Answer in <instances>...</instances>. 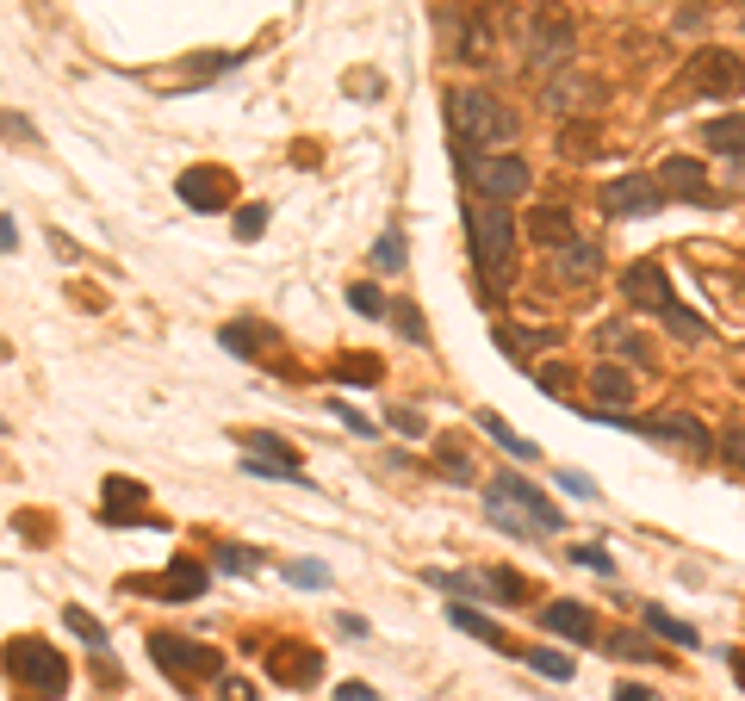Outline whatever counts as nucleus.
<instances>
[{
  "label": "nucleus",
  "mask_w": 745,
  "mask_h": 701,
  "mask_svg": "<svg viewBox=\"0 0 745 701\" xmlns=\"http://www.w3.org/2000/svg\"><path fill=\"white\" fill-rule=\"evenodd\" d=\"M243 447H248V459H273V466H292V472H299V447L280 441V435H268V429H248Z\"/></svg>",
  "instance_id": "obj_21"
},
{
  "label": "nucleus",
  "mask_w": 745,
  "mask_h": 701,
  "mask_svg": "<svg viewBox=\"0 0 745 701\" xmlns=\"http://www.w3.org/2000/svg\"><path fill=\"white\" fill-rule=\"evenodd\" d=\"M540 621L554 627V633H566V640H596V615L584 603H547Z\"/></svg>",
  "instance_id": "obj_20"
},
{
  "label": "nucleus",
  "mask_w": 745,
  "mask_h": 701,
  "mask_svg": "<svg viewBox=\"0 0 745 701\" xmlns=\"http://www.w3.org/2000/svg\"><path fill=\"white\" fill-rule=\"evenodd\" d=\"M218 696H224V701H255V689H248L243 677H224V689H218Z\"/></svg>",
  "instance_id": "obj_49"
},
{
  "label": "nucleus",
  "mask_w": 745,
  "mask_h": 701,
  "mask_svg": "<svg viewBox=\"0 0 745 701\" xmlns=\"http://www.w3.org/2000/svg\"><path fill=\"white\" fill-rule=\"evenodd\" d=\"M522 230H528V243H540V248H559V243H572V236H578L566 206H535Z\"/></svg>",
  "instance_id": "obj_17"
},
{
  "label": "nucleus",
  "mask_w": 745,
  "mask_h": 701,
  "mask_svg": "<svg viewBox=\"0 0 745 701\" xmlns=\"http://www.w3.org/2000/svg\"><path fill=\"white\" fill-rule=\"evenodd\" d=\"M559 155H566V162H591V155H603L596 150V125H566V131H559Z\"/></svg>",
  "instance_id": "obj_29"
},
{
  "label": "nucleus",
  "mask_w": 745,
  "mask_h": 701,
  "mask_svg": "<svg viewBox=\"0 0 745 701\" xmlns=\"http://www.w3.org/2000/svg\"><path fill=\"white\" fill-rule=\"evenodd\" d=\"M435 459H441V472H447V478H473V459H466V447H459L454 435L435 441Z\"/></svg>",
  "instance_id": "obj_33"
},
{
  "label": "nucleus",
  "mask_w": 745,
  "mask_h": 701,
  "mask_svg": "<svg viewBox=\"0 0 745 701\" xmlns=\"http://www.w3.org/2000/svg\"><path fill=\"white\" fill-rule=\"evenodd\" d=\"M466 174L478 180V192H485V199H503V206H510V199H522V192H528V180H535L522 155H473V162H466Z\"/></svg>",
  "instance_id": "obj_9"
},
{
  "label": "nucleus",
  "mask_w": 745,
  "mask_h": 701,
  "mask_svg": "<svg viewBox=\"0 0 745 701\" xmlns=\"http://www.w3.org/2000/svg\"><path fill=\"white\" fill-rule=\"evenodd\" d=\"M522 658L535 664L540 677H554V682H572V658H566V652H554V645H528Z\"/></svg>",
  "instance_id": "obj_30"
},
{
  "label": "nucleus",
  "mask_w": 745,
  "mask_h": 701,
  "mask_svg": "<svg viewBox=\"0 0 745 701\" xmlns=\"http://www.w3.org/2000/svg\"><path fill=\"white\" fill-rule=\"evenodd\" d=\"M554 273H559V280H572V285H584V280H596V273H603V255H596L591 243H578V236H572V243L554 248Z\"/></svg>",
  "instance_id": "obj_18"
},
{
  "label": "nucleus",
  "mask_w": 745,
  "mask_h": 701,
  "mask_svg": "<svg viewBox=\"0 0 745 701\" xmlns=\"http://www.w3.org/2000/svg\"><path fill=\"white\" fill-rule=\"evenodd\" d=\"M596 341H603L609 354H628V361H647V348H640V336H633V329H615V323H609V329H603V336H596Z\"/></svg>",
  "instance_id": "obj_36"
},
{
  "label": "nucleus",
  "mask_w": 745,
  "mask_h": 701,
  "mask_svg": "<svg viewBox=\"0 0 745 701\" xmlns=\"http://www.w3.org/2000/svg\"><path fill=\"white\" fill-rule=\"evenodd\" d=\"M268 677L287 682V689H311V682H324V645L280 640V645L268 652Z\"/></svg>",
  "instance_id": "obj_11"
},
{
  "label": "nucleus",
  "mask_w": 745,
  "mask_h": 701,
  "mask_svg": "<svg viewBox=\"0 0 745 701\" xmlns=\"http://www.w3.org/2000/svg\"><path fill=\"white\" fill-rule=\"evenodd\" d=\"M559 491L578 496V503H591V496H596V478H591V472H572V466H566V472H559Z\"/></svg>",
  "instance_id": "obj_42"
},
{
  "label": "nucleus",
  "mask_w": 745,
  "mask_h": 701,
  "mask_svg": "<svg viewBox=\"0 0 745 701\" xmlns=\"http://www.w3.org/2000/svg\"><path fill=\"white\" fill-rule=\"evenodd\" d=\"M329 373H336L342 385H380L385 366H380V354H342V361L329 366Z\"/></svg>",
  "instance_id": "obj_24"
},
{
  "label": "nucleus",
  "mask_w": 745,
  "mask_h": 701,
  "mask_svg": "<svg viewBox=\"0 0 745 701\" xmlns=\"http://www.w3.org/2000/svg\"><path fill=\"white\" fill-rule=\"evenodd\" d=\"M721 459H726V466H740V472H745V429H733V435L721 441Z\"/></svg>",
  "instance_id": "obj_47"
},
{
  "label": "nucleus",
  "mask_w": 745,
  "mask_h": 701,
  "mask_svg": "<svg viewBox=\"0 0 745 701\" xmlns=\"http://www.w3.org/2000/svg\"><path fill=\"white\" fill-rule=\"evenodd\" d=\"M640 435H652V441H677V447H689V454H714V435H708V429L689 417V410H665V417L640 422Z\"/></svg>",
  "instance_id": "obj_15"
},
{
  "label": "nucleus",
  "mask_w": 745,
  "mask_h": 701,
  "mask_svg": "<svg viewBox=\"0 0 745 701\" xmlns=\"http://www.w3.org/2000/svg\"><path fill=\"white\" fill-rule=\"evenodd\" d=\"M466 230H473V267L478 280L503 292L510 285V261H516V224H510V206L503 199H478L466 206Z\"/></svg>",
  "instance_id": "obj_2"
},
{
  "label": "nucleus",
  "mask_w": 745,
  "mask_h": 701,
  "mask_svg": "<svg viewBox=\"0 0 745 701\" xmlns=\"http://www.w3.org/2000/svg\"><path fill=\"white\" fill-rule=\"evenodd\" d=\"M659 317H665V329H671L677 341H708V323H702V317H689L684 304H665Z\"/></svg>",
  "instance_id": "obj_31"
},
{
  "label": "nucleus",
  "mask_w": 745,
  "mask_h": 701,
  "mask_svg": "<svg viewBox=\"0 0 745 701\" xmlns=\"http://www.w3.org/2000/svg\"><path fill=\"white\" fill-rule=\"evenodd\" d=\"M535 379H540V392H554V398H566V404H572V366L547 361V366H535Z\"/></svg>",
  "instance_id": "obj_35"
},
{
  "label": "nucleus",
  "mask_w": 745,
  "mask_h": 701,
  "mask_svg": "<svg viewBox=\"0 0 745 701\" xmlns=\"http://www.w3.org/2000/svg\"><path fill=\"white\" fill-rule=\"evenodd\" d=\"M385 422H392L398 435H410V441L422 435V417H417V410H410V404H392V410H385Z\"/></svg>",
  "instance_id": "obj_44"
},
{
  "label": "nucleus",
  "mask_w": 745,
  "mask_h": 701,
  "mask_svg": "<svg viewBox=\"0 0 745 701\" xmlns=\"http://www.w3.org/2000/svg\"><path fill=\"white\" fill-rule=\"evenodd\" d=\"M485 515H491L503 534H522V540H540V534H559V528H566L559 503H547V496H540L528 478H516V472H497V478H491Z\"/></svg>",
  "instance_id": "obj_1"
},
{
  "label": "nucleus",
  "mask_w": 745,
  "mask_h": 701,
  "mask_svg": "<svg viewBox=\"0 0 745 701\" xmlns=\"http://www.w3.org/2000/svg\"><path fill=\"white\" fill-rule=\"evenodd\" d=\"M647 627L659 633V640H671V645H702V640H696V627L677 621V615H671V608H659V603L647 608Z\"/></svg>",
  "instance_id": "obj_25"
},
{
  "label": "nucleus",
  "mask_w": 745,
  "mask_h": 701,
  "mask_svg": "<svg viewBox=\"0 0 745 701\" xmlns=\"http://www.w3.org/2000/svg\"><path fill=\"white\" fill-rule=\"evenodd\" d=\"M255 565H261L255 547H218V571H255Z\"/></svg>",
  "instance_id": "obj_39"
},
{
  "label": "nucleus",
  "mask_w": 745,
  "mask_h": 701,
  "mask_svg": "<svg viewBox=\"0 0 745 701\" xmlns=\"http://www.w3.org/2000/svg\"><path fill=\"white\" fill-rule=\"evenodd\" d=\"M118 596H150V603H193V596H206V565L199 559H168L162 571L150 577H125Z\"/></svg>",
  "instance_id": "obj_5"
},
{
  "label": "nucleus",
  "mask_w": 745,
  "mask_h": 701,
  "mask_svg": "<svg viewBox=\"0 0 745 701\" xmlns=\"http://www.w3.org/2000/svg\"><path fill=\"white\" fill-rule=\"evenodd\" d=\"M348 311H354V317H385V311H392V304H385V292L380 285H348Z\"/></svg>",
  "instance_id": "obj_32"
},
{
  "label": "nucleus",
  "mask_w": 745,
  "mask_h": 701,
  "mask_svg": "<svg viewBox=\"0 0 745 701\" xmlns=\"http://www.w3.org/2000/svg\"><path fill=\"white\" fill-rule=\"evenodd\" d=\"M708 150H721V155H745V113H726L708 125Z\"/></svg>",
  "instance_id": "obj_23"
},
{
  "label": "nucleus",
  "mask_w": 745,
  "mask_h": 701,
  "mask_svg": "<svg viewBox=\"0 0 745 701\" xmlns=\"http://www.w3.org/2000/svg\"><path fill=\"white\" fill-rule=\"evenodd\" d=\"M447 125H454L459 143H510V137L522 131V118L503 106L497 94H485V87H454L447 94Z\"/></svg>",
  "instance_id": "obj_3"
},
{
  "label": "nucleus",
  "mask_w": 745,
  "mask_h": 701,
  "mask_svg": "<svg viewBox=\"0 0 745 701\" xmlns=\"http://www.w3.org/2000/svg\"><path fill=\"white\" fill-rule=\"evenodd\" d=\"M7 670H13V682H25V696H62L69 689V658L44 640H13Z\"/></svg>",
  "instance_id": "obj_4"
},
{
  "label": "nucleus",
  "mask_w": 745,
  "mask_h": 701,
  "mask_svg": "<svg viewBox=\"0 0 745 701\" xmlns=\"http://www.w3.org/2000/svg\"><path fill=\"white\" fill-rule=\"evenodd\" d=\"M733 677H740V682H745V652H733Z\"/></svg>",
  "instance_id": "obj_52"
},
{
  "label": "nucleus",
  "mask_w": 745,
  "mask_h": 701,
  "mask_svg": "<svg viewBox=\"0 0 745 701\" xmlns=\"http://www.w3.org/2000/svg\"><path fill=\"white\" fill-rule=\"evenodd\" d=\"M380 87H385L380 75H348V94H373V100H380Z\"/></svg>",
  "instance_id": "obj_50"
},
{
  "label": "nucleus",
  "mask_w": 745,
  "mask_h": 701,
  "mask_svg": "<svg viewBox=\"0 0 745 701\" xmlns=\"http://www.w3.org/2000/svg\"><path fill=\"white\" fill-rule=\"evenodd\" d=\"M62 621L75 627V633H81V640H88V645H94V652H106V627H100L94 615H88V608H69V615H62Z\"/></svg>",
  "instance_id": "obj_37"
},
{
  "label": "nucleus",
  "mask_w": 745,
  "mask_h": 701,
  "mask_svg": "<svg viewBox=\"0 0 745 701\" xmlns=\"http://www.w3.org/2000/svg\"><path fill=\"white\" fill-rule=\"evenodd\" d=\"M615 658H633V664H659V652H652V640H640V633H615L609 640Z\"/></svg>",
  "instance_id": "obj_34"
},
{
  "label": "nucleus",
  "mask_w": 745,
  "mask_h": 701,
  "mask_svg": "<svg viewBox=\"0 0 745 701\" xmlns=\"http://www.w3.org/2000/svg\"><path fill=\"white\" fill-rule=\"evenodd\" d=\"M261 341H268V329H261L255 317H243V323H230V329H224V348L236 354V361H248V354H261Z\"/></svg>",
  "instance_id": "obj_26"
},
{
  "label": "nucleus",
  "mask_w": 745,
  "mask_h": 701,
  "mask_svg": "<svg viewBox=\"0 0 745 701\" xmlns=\"http://www.w3.org/2000/svg\"><path fill=\"white\" fill-rule=\"evenodd\" d=\"M143 484H137V478H106V522H118V515H125V522H137V528H150V515H137L143 510Z\"/></svg>",
  "instance_id": "obj_19"
},
{
  "label": "nucleus",
  "mask_w": 745,
  "mask_h": 701,
  "mask_svg": "<svg viewBox=\"0 0 745 701\" xmlns=\"http://www.w3.org/2000/svg\"><path fill=\"white\" fill-rule=\"evenodd\" d=\"M621 299H628L633 311H665L671 304V273L659 261H633L628 273H621Z\"/></svg>",
  "instance_id": "obj_14"
},
{
  "label": "nucleus",
  "mask_w": 745,
  "mask_h": 701,
  "mask_svg": "<svg viewBox=\"0 0 745 701\" xmlns=\"http://www.w3.org/2000/svg\"><path fill=\"white\" fill-rule=\"evenodd\" d=\"M566 559H572V565H584V571H603V577L615 571V559L603 547H566Z\"/></svg>",
  "instance_id": "obj_40"
},
{
  "label": "nucleus",
  "mask_w": 745,
  "mask_h": 701,
  "mask_svg": "<svg viewBox=\"0 0 745 701\" xmlns=\"http://www.w3.org/2000/svg\"><path fill=\"white\" fill-rule=\"evenodd\" d=\"M174 199H187L193 211H224L236 199V174L218 168V162H199V168H187L174 180Z\"/></svg>",
  "instance_id": "obj_10"
},
{
  "label": "nucleus",
  "mask_w": 745,
  "mask_h": 701,
  "mask_svg": "<svg viewBox=\"0 0 745 701\" xmlns=\"http://www.w3.org/2000/svg\"><path fill=\"white\" fill-rule=\"evenodd\" d=\"M287 577H292V584H299V589H324V584H329V571H324V565H311V559H299V565H287Z\"/></svg>",
  "instance_id": "obj_43"
},
{
  "label": "nucleus",
  "mask_w": 745,
  "mask_h": 701,
  "mask_svg": "<svg viewBox=\"0 0 745 701\" xmlns=\"http://www.w3.org/2000/svg\"><path fill=\"white\" fill-rule=\"evenodd\" d=\"M578 50V25L572 13H559V7H540L535 20H528V69H559V62H572Z\"/></svg>",
  "instance_id": "obj_6"
},
{
  "label": "nucleus",
  "mask_w": 745,
  "mask_h": 701,
  "mask_svg": "<svg viewBox=\"0 0 745 701\" xmlns=\"http://www.w3.org/2000/svg\"><path fill=\"white\" fill-rule=\"evenodd\" d=\"M659 192H665V187L647 180V174H621V180L603 187V211H609V218H652V211L665 206Z\"/></svg>",
  "instance_id": "obj_12"
},
{
  "label": "nucleus",
  "mask_w": 745,
  "mask_h": 701,
  "mask_svg": "<svg viewBox=\"0 0 745 701\" xmlns=\"http://www.w3.org/2000/svg\"><path fill=\"white\" fill-rule=\"evenodd\" d=\"M591 392H596L603 404H628V398H633V379L621 373V366H596V373H591Z\"/></svg>",
  "instance_id": "obj_27"
},
{
  "label": "nucleus",
  "mask_w": 745,
  "mask_h": 701,
  "mask_svg": "<svg viewBox=\"0 0 745 701\" xmlns=\"http://www.w3.org/2000/svg\"><path fill=\"white\" fill-rule=\"evenodd\" d=\"M478 429H485V435H491V441H497V447H503V454H510V459H535V454H540L535 441H528V435H516V429H510V422H503V417H491V410L478 417Z\"/></svg>",
  "instance_id": "obj_22"
},
{
  "label": "nucleus",
  "mask_w": 745,
  "mask_h": 701,
  "mask_svg": "<svg viewBox=\"0 0 745 701\" xmlns=\"http://www.w3.org/2000/svg\"><path fill=\"white\" fill-rule=\"evenodd\" d=\"M150 658L168 670V677L193 682V677H218L224 670V652L218 645H199V640H174V633H155L150 640Z\"/></svg>",
  "instance_id": "obj_7"
},
{
  "label": "nucleus",
  "mask_w": 745,
  "mask_h": 701,
  "mask_svg": "<svg viewBox=\"0 0 745 701\" xmlns=\"http://www.w3.org/2000/svg\"><path fill=\"white\" fill-rule=\"evenodd\" d=\"M336 701H380V696H373L366 682H342V689H336Z\"/></svg>",
  "instance_id": "obj_51"
},
{
  "label": "nucleus",
  "mask_w": 745,
  "mask_h": 701,
  "mask_svg": "<svg viewBox=\"0 0 745 701\" xmlns=\"http://www.w3.org/2000/svg\"><path fill=\"white\" fill-rule=\"evenodd\" d=\"M745 87V69L733 50H696L684 62V94H702V100H721V94H740Z\"/></svg>",
  "instance_id": "obj_8"
},
{
  "label": "nucleus",
  "mask_w": 745,
  "mask_h": 701,
  "mask_svg": "<svg viewBox=\"0 0 745 701\" xmlns=\"http://www.w3.org/2000/svg\"><path fill=\"white\" fill-rule=\"evenodd\" d=\"M485 584L497 589V603H528V596H535V584H528V577H522V571H510V565L485 571Z\"/></svg>",
  "instance_id": "obj_28"
},
{
  "label": "nucleus",
  "mask_w": 745,
  "mask_h": 701,
  "mask_svg": "<svg viewBox=\"0 0 745 701\" xmlns=\"http://www.w3.org/2000/svg\"><path fill=\"white\" fill-rule=\"evenodd\" d=\"M609 696H615V701H659V696L647 689V682H615Z\"/></svg>",
  "instance_id": "obj_48"
},
{
  "label": "nucleus",
  "mask_w": 745,
  "mask_h": 701,
  "mask_svg": "<svg viewBox=\"0 0 745 701\" xmlns=\"http://www.w3.org/2000/svg\"><path fill=\"white\" fill-rule=\"evenodd\" d=\"M392 317H398V329H404L410 341H422V336H429V329H422V311H417V304H398Z\"/></svg>",
  "instance_id": "obj_45"
},
{
  "label": "nucleus",
  "mask_w": 745,
  "mask_h": 701,
  "mask_svg": "<svg viewBox=\"0 0 745 701\" xmlns=\"http://www.w3.org/2000/svg\"><path fill=\"white\" fill-rule=\"evenodd\" d=\"M373 261H380L385 273H398V267H404V236H398V230H385L380 243H373Z\"/></svg>",
  "instance_id": "obj_38"
},
{
  "label": "nucleus",
  "mask_w": 745,
  "mask_h": 701,
  "mask_svg": "<svg viewBox=\"0 0 745 701\" xmlns=\"http://www.w3.org/2000/svg\"><path fill=\"white\" fill-rule=\"evenodd\" d=\"M329 410H336V417H342L348 429H354V435H373V422H366L361 410H354V404H342V398H329Z\"/></svg>",
  "instance_id": "obj_46"
},
{
  "label": "nucleus",
  "mask_w": 745,
  "mask_h": 701,
  "mask_svg": "<svg viewBox=\"0 0 745 701\" xmlns=\"http://www.w3.org/2000/svg\"><path fill=\"white\" fill-rule=\"evenodd\" d=\"M659 187H665L671 199H684V206H714V192H708V168L696 162V155H665Z\"/></svg>",
  "instance_id": "obj_13"
},
{
  "label": "nucleus",
  "mask_w": 745,
  "mask_h": 701,
  "mask_svg": "<svg viewBox=\"0 0 745 701\" xmlns=\"http://www.w3.org/2000/svg\"><path fill=\"white\" fill-rule=\"evenodd\" d=\"M261 230H268V206H243V211H236V236H243V243H255Z\"/></svg>",
  "instance_id": "obj_41"
},
{
  "label": "nucleus",
  "mask_w": 745,
  "mask_h": 701,
  "mask_svg": "<svg viewBox=\"0 0 745 701\" xmlns=\"http://www.w3.org/2000/svg\"><path fill=\"white\" fill-rule=\"evenodd\" d=\"M447 615H454V627H459V633H473V640H485V645H491V652H503V658H522V652H528V645H516V640H510V633H503V627H497V621H485L478 608L454 603V608H447Z\"/></svg>",
  "instance_id": "obj_16"
}]
</instances>
